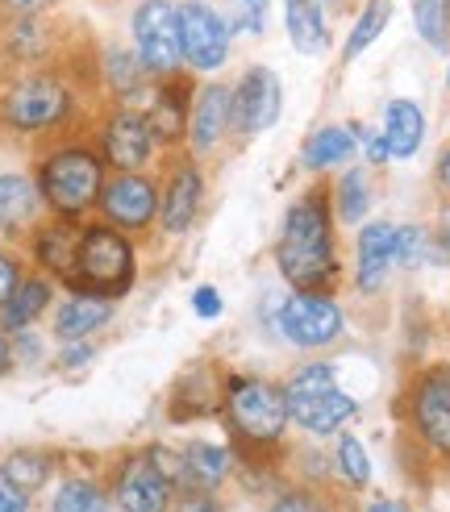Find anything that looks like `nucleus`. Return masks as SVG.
<instances>
[{"mask_svg": "<svg viewBox=\"0 0 450 512\" xmlns=\"http://www.w3.org/2000/svg\"><path fill=\"white\" fill-rule=\"evenodd\" d=\"M334 200L325 188L300 192L280 225L275 242V267L284 284L296 292H330L342 275L338 263V238H334Z\"/></svg>", "mask_w": 450, "mask_h": 512, "instance_id": "nucleus-1", "label": "nucleus"}, {"mask_svg": "<svg viewBox=\"0 0 450 512\" xmlns=\"http://www.w3.org/2000/svg\"><path fill=\"white\" fill-rule=\"evenodd\" d=\"M80 109V92H75L71 75L55 67L21 71L0 88V125L17 138H50L71 125Z\"/></svg>", "mask_w": 450, "mask_h": 512, "instance_id": "nucleus-2", "label": "nucleus"}, {"mask_svg": "<svg viewBox=\"0 0 450 512\" xmlns=\"http://www.w3.org/2000/svg\"><path fill=\"white\" fill-rule=\"evenodd\" d=\"M34 179H38V192H42V204L50 217L80 221L96 209L100 188H105V179H109V167L96 146L63 142L38 159Z\"/></svg>", "mask_w": 450, "mask_h": 512, "instance_id": "nucleus-3", "label": "nucleus"}, {"mask_svg": "<svg viewBox=\"0 0 450 512\" xmlns=\"http://www.w3.org/2000/svg\"><path fill=\"white\" fill-rule=\"evenodd\" d=\"M138 284V246L109 221H92L80 229L75 271L63 279L67 292H92L105 300H125Z\"/></svg>", "mask_w": 450, "mask_h": 512, "instance_id": "nucleus-4", "label": "nucleus"}, {"mask_svg": "<svg viewBox=\"0 0 450 512\" xmlns=\"http://www.w3.org/2000/svg\"><path fill=\"white\" fill-rule=\"evenodd\" d=\"M221 417L242 446H280L292 425L284 383H271L263 375H225L221 383Z\"/></svg>", "mask_w": 450, "mask_h": 512, "instance_id": "nucleus-5", "label": "nucleus"}, {"mask_svg": "<svg viewBox=\"0 0 450 512\" xmlns=\"http://www.w3.org/2000/svg\"><path fill=\"white\" fill-rule=\"evenodd\" d=\"M284 396H288V417L313 438H330L342 433L350 421L359 417V400L350 396L338 383L334 363H305L284 379Z\"/></svg>", "mask_w": 450, "mask_h": 512, "instance_id": "nucleus-6", "label": "nucleus"}, {"mask_svg": "<svg viewBox=\"0 0 450 512\" xmlns=\"http://www.w3.org/2000/svg\"><path fill=\"white\" fill-rule=\"evenodd\" d=\"M130 46L138 50L150 80L188 71L180 46V0H138L130 13Z\"/></svg>", "mask_w": 450, "mask_h": 512, "instance_id": "nucleus-7", "label": "nucleus"}, {"mask_svg": "<svg viewBox=\"0 0 450 512\" xmlns=\"http://www.w3.org/2000/svg\"><path fill=\"white\" fill-rule=\"evenodd\" d=\"M275 329L280 338L305 354H317V350H330L342 334H346V313L342 304L334 300V292H296L280 300L275 309Z\"/></svg>", "mask_w": 450, "mask_h": 512, "instance_id": "nucleus-8", "label": "nucleus"}, {"mask_svg": "<svg viewBox=\"0 0 450 512\" xmlns=\"http://www.w3.org/2000/svg\"><path fill=\"white\" fill-rule=\"evenodd\" d=\"M96 150L109 171H146L159 155V138L150 130V117L138 105H113L96 125Z\"/></svg>", "mask_w": 450, "mask_h": 512, "instance_id": "nucleus-9", "label": "nucleus"}, {"mask_svg": "<svg viewBox=\"0 0 450 512\" xmlns=\"http://www.w3.org/2000/svg\"><path fill=\"white\" fill-rule=\"evenodd\" d=\"M180 46L192 75H217L234 55V34L213 0H180Z\"/></svg>", "mask_w": 450, "mask_h": 512, "instance_id": "nucleus-10", "label": "nucleus"}, {"mask_svg": "<svg viewBox=\"0 0 450 512\" xmlns=\"http://www.w3.org/2000/svg\"><path fill=\"white\" fill-rule=\"evenodd\" d=\"M96 213L130 238L146 234L150 225H159V184L146 171H113L100 188Z\"/></svg>", "mask_w": 450, "mask_h": 512, "instance_id": "nucleus-11", "label": "nucleus"}, {"mask_svg": "<svg viewBox=\"0 0 450 512\" xmlns=\"http://www.w3.org/2000/svg\"><path fill=\"white\" fill-rule=\"evenodd\" d=\"M230 92H234V125H230V134L238 142H250V138L267 134L284 113V84L267 63H250L230 84Z\"/></svg>", "mask_w": 450, "mask_h": 512, "instance_id": "nucleus-12", "label": "nucleus"}, {"mask_svg": "<svg viewBox=\"0 0 450 512\" xmlns=\"http://www.w3.org/2000/svg\"><path fill=\"white\" fill-rule=\"evenodd\" d=\"M200 209H205V171H200L196 155L171 159L159 184V229L167 238H188L200 221Z\"/></svg>", "mask_w": 450, "mask_h": 512, "instance_id": "nucleus-13", "label": "nucleus"}, {"mask_svg": "<svg viewBox=\"0 0 450 512\" xmlns=\"http://www.w3.org/2000/svg\"><path fill=\"white\" fill-rule=\"evenodd\" d=\"M409 421L425 446L450 454V363L417 375L409 392Z\"/></svg>", "mask_w": 450, "mask_h": 512, "instance_id": "nucleus-14", "label": "nucleus"}, {"mask_svg": "<svg viewBox=\"0 0 450 512\" xmlns=\"http://www.w3.org/2000/svg\"><path fill=\"white\" fill-rule=\"evenodd\" d=\"M113 500L121 512H171L175 483L159 471V463L146 454L125 458L113 475Z\"/></svg>", "mask_w": 450, "mask_h": 512, "instance_id": "nucleus-15", "label": "nucleus"}, {"mask_svg": "<svg viewBox=\"0 0 450 512\" xmlns=\"http://www.w3.org/2000/svg\"><path fill=\"white\" fill-rule=\"evenodd\" d=\"M234 125V92L221 80H205L192 96V117H188V155L205 159L230 138Z\"/></svg>", "mask_w": 450, "mask_h": 512, "instance_id": "nucleus-16", "label": "nucleus"}, {"mask_svg": "<svg viewBox=\"0 0 450 512\" xmlns=\"http://www.w3.org/2000/svg\"><path fill=\"white\" fill-rule=\"evenodd\" d=\"M192 96H196L192 71L155 80V92H150V100H146V117H150V130H155L159 146H188Z\"/></svg>", "mask_w": 450, "mask_h": 512, "instance_id": "nucleus-17", "label": "nucleus"}, {"mask_svg": "<svg viewBox=\"0 0 450 512\" xmlns=\"http://www.w3.org/2000/svg\"><path fill=\"white\" fill-rule=\"evenodd\" d=\"M96 75H100V84H105V92L113 96V105H138V100H150V92H155V80H150V71L142 67L138 50L125 42H109L100 50Z\"/></svg>", "mask_w": 450, "mask_h": 512, "instance_id": "nucleus-18", "label": "nucleus"}, {"mask_svg": "<svg viewBox=\"0 0 450 512\" xmlns=\"http://www.w3.org/2000/svg\"><path fill=\"white\" fill-rule=\"evenodd\" d=\"M396 267V225L392 221H367L355 242V284L359 292H380Z\"/></svg>", "mask_w": 450, "mask_h": 512, "instance_id": "nucleus-19", "label": "nucleus"}, {"mask_svg": "<svg viewBox=\"0 0 450 512\" xmlns=\"http://www.w3.org/2000/svg\"><path fill=\"white\" fill-rule=\"evenodd\" d=\"M0 50L17 67H42L59 50V30L50 17H9L0 21Z\"/></svg>", "mask_w": 450, "mask_h": 512, "instance_id": "nucleus-20", "label": "nucleus"}, {"mask_svg": "<svg viewBox=\"0 0 450 512\" xmlns=\"http://www.w3.org/2000/svg\"><path fill=\"white\" fill-rule=\"evenodd\" d=\"M117 313V300H105V296H92V292H67L55 309V325L50 334L55 342H92V334H100Z\"/></svg>", "mask_w": 450, "mask_h": 512, "instance_id": "nucleus-21", "label": "nucleus"}, {"mask_svg": "<svg viewBox=\"0 0 450 512\" xmlns=\"http://www.w3.org/2000/svg\"><path fill=\"white\" fill-rule=\"evenodd\" d=\"M42 209L46 204L30 171H0V238H17L21 229H34Z\"/></svg>", "mask_w": 450, "mask_h": 512, "instance_id": "nucleus-22", "label": "nucleus"}, {"mask_svg": "<svg viewBox=\"0 0 450 512\" xmlns=\"http://www.w3.org/2000/svg\"><path fill=\"white\" fill-rule=\"evenodd\" d=\"M284 9V34H288V46L296 55L305 59H317L330 50L334 34H330V17H325V5L321 0H280Z\"/></svg>", "mask_w": 450, "mask_h": 512, "instance_id": "nucleus-23", "label": "nucleus"}, {"mask_svg": "<svg viewBox=\"0 0 450 512\" xmlns=\"http://www.w3.org/2000/svg\"><path fill=\"white\" fill-rule=\"evenodd\" d=\"M80 229L75 221H63V217H50L46 225L34 229V263L42 267V275L50 279H63L75 271V250H80Z\"/></svg>", "mask_w": 450, "mask_h": 512, "instance_id": "nucleus-24", "label": "nucleus"}, {"mask_svg": "<svg viewBox=\"0 0 450 512\" xmlns=\"http://www.w3.org/2000/svg\"><path fill=\"white\" fill-rule=\"evenodd\" d=\"M234 471V458L225 446L192 442L180 450V492H213Z\"/></svg>", "mask_w": 450, "mask_h": 512, "instance_id": "nucleus-25", "label": "nucleus"}, {"mask_svg": "<svg viewBox=\"0 0 450 512\" xmlns=\"http://www.w3.org/2000/svg\"><path fill=\"white\" fill-rule=\"evenodd\" d=\"M384 138H388V155L392 159H413L421 142H425V113L417 100L409 96H396L384 105Z\"/></svg>", "mask_w": 450, "mask_h": 512, "instance_id": "nucleus-26", "label": "nucleus"}, {"mask_svg": "<svg viewBox=\"0 0 450 512\" xmlns=\"http://www.w3.org/2000/svg\"><path fill=\"white\" fill-rule=\"evenodd\" d=\"M50 304H55V279L50 275H25L17 284V292L9 296V304L0 309V325H5L9 334L34 329V321L42 313H50Z\"/></svg>", "mask_w": 450, "mask_h": 512, "instance_id": "nucleus-27", "label": "nucleus"}, {"mask_svg": "<svg viewBox=\"0 0 450 512\" xmlns=\"http://www.w3.org/2000/svg\"><path fill=\"white\" fill-rule=\"evenodd\" d=\"M355 150H359V138L350 125H321V130H313L305 138V146H300V167L305 171H334V167L355 159Z\"/></svg>", "mask_w": 450, "mask_h": 512, "instance_id": "nucleus-28", "label": "nucleus"}, {"mask_svg": "<svg viewBox=\"0 0 450 512\" xmlns=\"http://www.w3.org/2000/svg\"><path fill=\"white\" fill-rule=\"evenodd\" d=\"M388 21H392V0H363V9L342 42V67H350L359 55H367V50L380 42V34L388 30Z\"/></svg>", "mask_w": 450, "mask_h": 512, "instance_id": "nucleus-29", "label": "nucleus"}, {"mask_svg": "<svg viewBox=\"0 0 450 512\" xmlns=\"http://www.w3.org/2000/svg\"><path fill=\"white\" fill-rule=\"evenodd\" d=\"M334 200V217L342 225H359L371 213V171L367 167H346L342 179L330 188Z\"/></svg>", "mask_w": 450, "mask_h": 512, "instance_id": "nucleus-30", "label": "nucleus"}, {"mask_svg": "<svg viewBox=\"0 0 450 512\" xmlns=\"http://www.w3.org/2000/svg\"><path fill=\"white\" fill-rule=\"evenodd\" d=\"M50 471H55V458H50L46 450H13L5 463H0V475H5L13 488H21L25 496L38 492L50 479Z\"/></svg>", "mask_w": 450, "mask_h": 512, "instance_id": "nucleus-31", "label": "nucleus"}, {"mask_svg": "<svg viewBox=\"0 0 450 512\" xmlns=\"http://www.w3.org/2000/svg\"><path fill=\"white\" fill-rule=\"evenodd\" d=\"M430 263H446L438 242H434V229H425V225H396V267L417 271V267H430Z\"/></svg>", "mask_w": 450, "mask_h": 512, "instance_id": "nucleus-32", "label": "nucleus"}, {"mask_svg": "<svg viewBox=\"0 0 450 512\" xmlns=\"http://www.w3.org/2000/svg\"><path fill=\"white\" fill-rule=\"evenodd\" d=\"M413 30L430 50L450 55V0H413Z\"/></svg>", "mask_w": 450, "mask_h": 512, "instance_id": "nucleus-33", "label": "nucleus"}, {"mask_svg": "<svg viewBox=\"0 0 450 512\" xmlns=\"http://www.w3.org/2000/svg\"><path fill=\"white\" fill-rule=\"evenodd\" d=\"M50 512H113V508H109V496L92 479H63Z\"/></svg>", "mask_w": 450, "mask_h": 512, "instance_id": "nucleus-34", "label": "nucleus"}, {"mask_svg": "<svg viewBox=\"0 0 450 512\" xmlns=\"http://www.w3.org/2000/svg\"><path fill=\"white\" fill-rule=\"evenodd\" d=\"M225 25L234 38H263L267 34V17H271V0H225Z\"/></svg>", "mask_w": 450, "mask_h": 512, "instance_id": "nucleus-35", "label": "nucleus"}, {"mask_svg": "<svg viewBox=\"0 0 450 512\" xmlns=\"http://www.w3.org/2000/svg\"><path fill=\"white\" fill-rule=\"evenodd\" d=\"M334 467H338V475L350 483V488H367L371 483V458H367V450H363V442L355 438V433H342L338 438Z\"/></svg>", "mask_w": 450, "mask_h": 512, "instance_id": "nucleus-36", "label": "nucleus"}, {"mask_svg": "<svg viewBox=\"0 0 450 512\" xmlns=\"http://www.w3.org/2000/svg\"><path fill=\"white\" fill-rule=\"evenodd\" d=\"M63 0H0V21L9 17H50Z\"/></svg>", "mask_w": 450, "mask_h": 512, "instance_id": "nucleus-37", "label": "nucleus"}, {"mask_svg": "<svg viewBox=\"0 0 450 512\" xmlns=\"http://www.w3.org/2000/svg\"><path fill=\"white\" fill-rule=\"evenodd\" d=\"M13 363L17 367H38L42 363V338L34 334V329H21V334H13Z\"/></svg>", "mask_w": 450, "mask_h": 512, "instance_id": "nucleus-38", "label": "nucleus"}, {"mask_svg": "<svg viewBox=\"0 0 450 512\" xmlns=\"http://www.w3.org/2000/svg\"><path fill=\"white\" fill-rule=\"evenodd\" d=\"M21 279H25L21 259H17V254H9V250H0V309H5V304H9V296L17 292Z\"/></svg>", "mask_w": 450, "mask_h": 512, "instance_id": "nucleus-39", "label": "nucleus"}, {"mask_svg": "<svg viewBox=\"0 0 450 512\" xmlns=\"http://www.w3.org/2000/svg\"><path fill=\"white\" fill-rule=\"evenodd\" d=\"M92 358H96V346H92V342H63L55 367H59V371H80V367L92 363Z\"/></svg>", "mask_w": 450, "mask_h": 512, "instance_id": "nucleus-40", "label": "nucleus"}, {"mask_svg": "<svg viewBox=\"0 0 450 512\" xmlns=\"http://www.w3.org/2000/svg\"><path fill=\"white\" fill-rule=\"evenodd\" d=\"M355 138H359V146H363V155H367V167H384V163H392V155H388V138H384V130H355Z\"/></svg>", "mask_w": 450, "mask_h": 512, "instance_id": "nucleus-41", "label": "nucleus"}, {"mask_svg": "<svg viewBox=\"0 0 450 512\" xmlns=\"http://www.w3.org/2000/svg\"><path fill=\"white\" fill-rule=\"evenodd\" d=\"M192 313H196V317H205V321L221 317V292H217L213 284L192 288Z\"/></svg>", "mask_w": 450, "mask_h": 512, "instance_id": "nucleus-42", "label": "nucleus"}, {"mask_svg": "<svg viewBox=\"0 0 450 512\" xmlns=\"http://www.w3.org/2000/svg\"><path fill=\"white\" fill-rule=\"evenodd\" d=\"M171 512H221V504L213 500V492H184L171 504Z\"/></svg>", "mask_w": 450, "mask_h": 512, "instance_id": "nucleus-43", "label": "nucleus"}, {"mask_svg": "<svg viewBox=\"0 0 450 512\" xmlns=\"http://www.w3.org/2000/svg\"><path fill=\"white\" fill-rule=\"evenodd\" d=\"M271 512H321V504L313 496H305V492H284L280 500L271 504Z\"/></svg>", "mask_w": 450, "mask_h": 512, "instance_id": "nucleus-44", "label": "nucleus"}, {"mask_svg": "<svg viewBox=\"0 0 450 512\" xmlns=\"http://www.w3.org/2000/svg\"><path fill=\"white\" fill-rule=\"evenodd\" d=\"M30 508V496H25L21 488H13V483L0 475V512H25Z\"/></svg>", "mask_w": 450, "mask_h": 512, "instance_id": "nucleus-45", "label": "nucleus"}, {"mask_svg": "<svg viewBox=\"0 0 450 512\" xmlns=\"http://www.w3.org/2000/svg\"><path fill=\"white\" fill-rule=\"evenodd\" d=\"M434 242H438V250H442V259L450 263V204L438 213V225H434Z\"/></svg>", "mask_w": 450, "mask_h": 512, "instance_id": "nucleus-46", "label": "nucleus"}, {"mask_svg": "<svg viewBox=\"0 0 450 512\" xmlns=\"http://www.w3.org/2000/svg\"><path fill=\"white\" fill-rule=\"evenodd\" d=\"M13 367H17V363H13V338H9V329L0 325V379H5Z\"/></svg>", "mask_w": 450, "mask_h": 512, "instance_id": "nucleus-47", "label": "nucleus"}, {"mask_svg": "<svg viewBox=\"0 0 450 512\" xmlns=\"http://www.w3.org/2000/svg\"><path fill=\"white\" fill-rule=\"evenodd\" d=\"M438 188L450 196V146H446L442 155H438Z\"/></svg>", "mask_w": 450, "mask_h": 512, "instance_id": "nucleus-48", "label": "nucleus"}, {"mask_svg": "<svg viewBox=\"0 0 450 512\" xmlns=\"http://www.w3.org/2000/svg\"><path fill=\"white\" fill-rule=\"evenodd\" d=\"M367 512H409L400 500H375V504H367Z\"/></svg>", "mask_w": 450, "mask_h": 512, "instance_id": "nucleus-49", "label": "nucleus"}, {"mask_svg": "<svg viewBox=\"0 0 450 512\" xmlns=\"http://www.w3.org/2000/svg\"><path fill=\"white\" fill-rule=\"evenodd\" d=\"M321 5H342V0H321Z\"/></svg>", "mask_w": 450, "mask_h": 512, "instance_id": "nucleus-50", "label": "nucleus"}, {"mask_svg": "<svg viewBox=\"0 0 450 512\" xmlns=\"http://www.w3.org/2000/svg\"><path fill=\"white\" fill-rule=\"evenodd\" d=\"M446 92H450V67H446Z\"/></svg>", "mask_w": 450, "mask_h": 512, "instance_id": "nucleus-51", "label": "nucleus"}]
</instances>
